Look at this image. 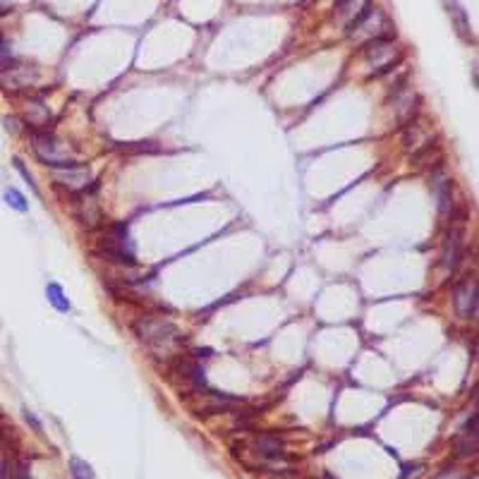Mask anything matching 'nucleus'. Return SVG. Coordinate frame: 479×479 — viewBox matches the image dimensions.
I'll list each match as a JSON object with an SVG mask.
<instances>
[{
	"label": "nucleus",
	"mask_w": 479,
	"mask_h": 479,
	"mask_svg": "<svg viewBox=\"0 0 479 479\" xmlns=\"http://www.w3.org/2000/svg\"><path fill=\"white\" fill-rule=\"evenodd\" d=\"M46 295H48V302L56 307L58 312H70V310H72L70 300L65 298L63 288L58 285V283H48V288H46Z\"/></svg>",
	"instance_id": "obj_15"
},
{
	"label": "nucleus",
	"mask_w": 479,
	"mask_h": 479,
	"mask_svg": "<svg viewBox=\"0 0 479 479\" xmlns=\"http://www.w3.org/2000/svg\"><path fill=\"white\" fill-rule=\"evenodd\" d=\"M347 34L352 38H357V41L369 43L374 38H389L391 34H396V31H393V27L389 24V19H386L381 10L369 8L355 24H352V27H347Z\"/></svg>",
	"instance_id": "obj_3"
},
{
	"label": "nucleus",
	"mask_w": 479,
	"mask_h": 479,
	"mask_svg": "<svg viewBox=\"0 0 479 479\" xmlns=\"http://www.w3.org/2000/svg\"><path fill=\"white\" fill-rule=\"evenodd\" d=\"M38 80L36 68H29V65H10V68L0 70V87L5 91H24L29 87H34Z\"/></svg>",
	"instance_id": "obj_5"
},
{
	"label": "nucleus",
	"mask_w": 479,
	"mask_h": 479,
	"mask_svg": "<svg viewBox=\"0 0 479 479\" xmlns=\"http://www.w3.org/2000/svg\"><path fill=\"white\" fill-rule=\"evenodd\" d=\"M0 429H3V415H0Z\"/></svg>",
	"instance_id": "obj_23"
},
{
	"label": "nucleus",
	"mask_w": 479,
	"mask_h": 479,
	"mask_svg": "<svg viewBox=\"0 0 479 479\" xmlns=\"http://www.w3.org/2000/svg\"><path fill=\"white\" fill-rule=\"evenodd\" d=\"M5 204L12 206L15 211H22V214L29 211V204H27V199H24V194L17 192V189H12V187L5 189Z\"/></svg>",
	"instance_id": "obj_18"
},
{
	"label": "nucleus",
	"mask_w": 479,
	"mask_h": 479,
	"mask_svg": "<svg viewBox=\"0 0 479 479\" xmlns=\"http://www.w3.org/2000/svg\"><path fill=\"white\" fill-rule=\"evenodd\" d=\"M12 65V48L5 38H0V70L10 68Z\"/></svg>",
	"instance_id": "obj_19"
},
{
	"label": "nucleus",
	"mask_w": 479,
	"mask_h": 479,
	"mask_svg": "<svg viewBox=\"0 0 479 479\" xmlns=\"http://www.w3.org/2000/svg\"><path fill=\"white\" fill-rule=\"evenodd\" d=\"M53 175L63 187L72 189V192H82V189H87L89 180H91L89 166H82V163H70V166L53 168Z\"/></svg>",
	"instance_id": "obj_6"
},
{
	"label": "nucleus",
	"mask_w": 479,
	"mask_h": 479,
	"mask_svg": "<svg viewBox=\"0 0 479 479\" xmlns=\"http://www.w3.org/2000/svg\"><path fill=\"white\" fill-rule=\"evenodd\" d=\"M338 15L345 19V27H352L367 10L372 8V0H336Z\"/></svg>",
	"instance_id": "obj_11"
},
{
	"label": "nucleus",
	"mask_w": 479,
	"mask_h": 479,
	"mask_svg": "<svg viewBox=\"0 0 479 479\" xmlns=\"http://www.w3.org/2000/svg\"><path fill=\"white\" fill-rule=\"evenodd\" d=\"M460 259H463V231L460 228H456V231H451L448 242H446L443 266L451 268V271H456L458 264H460Z\"/></svg>",
	"instance_id": "obj_10"
},
{
	"label": "nucleus",
	"mask_w": 479,
	"mask_h": 479,
	"mask_svg": "<svg viewBox=\"0 0 479 479\" xmlns=\"http://www.w3.org/2000/svg\"><path fill=\"white\" fill-rule=\"evenodd\" d=\"M415 103H417L415 91H412L408 84H398L396 94H393V110H396L400 122H408L410 117L415 115V108H417Z\"/></svg>",
	"instance_id": "obj_8"
},
{
	"label": "nucleus",
	"mask_w": 479,
	"mask_h": 479,
	"mask_svg": "<svg viewBox=\"0 0 479 479\" xmlns=\"http://www.w3.org/2000/svg\"><path fill=\"white\" fill-rule=\"evenodd\" d=\"M98 219H101V214H98V209H96V204L91 199H87L82 204V211H80V221L84 223L87 228H94L96 223H98Z\"/></svg>",
	"instance_id": "obj_17"
},
{
	"label": "nucleus",
	"mask_w": 479,
	"mask_h": 479,
	"mask_svg": "<svg viewBox=\"0 0 479 479\" xmlns=\"http://www.w3.org/2000/svg\"><path fill=\"white\" fill-rule=\"evenodd\" d=\"M364 60L369 68H374V77H379L393 70V65L400 60V51L393 46L391 38H374L364 43Z\"/></svg>",
	"instance_id": "obj_4"
},
{
	"label": "nucleus",
	"mask_w": 479,
	"mask_h": 479,
	"mask_svg": "<svg viewBox=\"0 0 479 479\" xmlns=\"http://www.w3.org/2000/svg\"><path fill=\"white\" fill-rule=\"evenodd\" d=\"M24 120H27L34 130H38V127H46V125H48L51 113L41 101H27V106H24Z\"/></svg>",
	"instance_id": "obj_14"
},
{
	"label": "nucleus",
	"mask_w": 479,
	"mask_h": 479,
	"mask_svg": "<svg viewBox=\"0 0 479 479\" xmlns=\"http://www.w3.org/2000/svg\"><path fill=\"white\" fill-rule=\"evenodd\" d=\"M434 479H468L465 477V472H460V470H443V472H438V475L434 477Z\"/></svg>",
	"instance_id": "obj_21"
},
{
	"label": "nucleus",
	"mask_w": 479,
	"mask_h": 479,
	"mask_svg": "<svg viewBox=\"0 0 479 479\" xmlns=\"http://www.w3.org/2000/svg\"><path fill=\"white\" fill-rule=\"evenodd\" d=\"M446 8H448V15L453 19V24L458 27V34H460L463 38H468V41H472V27L468 22V15H465L463 5L458 3V0H443Z\"/></svg>",
	"instance_id": "obj_13"
},
{
	"label": "nucleus",
	"mask_w": 479,
	"mask_h": 479,
	"mask_svg": "<svg viewBox=\"0 0 479 479\" xmlns=\"http://www.w3.org/2000/svg\"><path fill=\"white\" fill-rule=\"evenodd\" d=\"M31 147H34L38 159L51 168H60V166H70V163H77L75 154H72V151L65 147L60 140H56V137L48 135V132H38V130H34V132H31Z\"/></svg>",
	"instance_id": "obj_2"
},
{
	"label": "nucleus",
	"mask_w": 479,
	"mask_h": 479,
	"mask_svg": "<svg viewBox=\"0 0 479 479\" xmlns=\"http://www.w3.org/2000/svg\"><path fill=\"white\" fill-rule=\"evenodd\" d=\"M456 453L460 458H470L477 453V415L470 417L468 426L456 438Z\"/></svg>",
	"instance_id": "obj_9"
},
{
	"label": "nucleus",
	"mask_w": 479,
	"mask_h": 479,
	"mask_svg": "<svg viewBox=\"0 0 479 479\" xmlns=\"http://www.w3.org/2000/svg\"><path fill=\"white\" fill-rule=\"evenodd\" d=\"M70 470H72V477H75V479H96L94 470H91V465L87 460H82V458H72Z\"/></svg>",
	"instance_id": "obj_16"
},
{
	"label": "nucleus",
	"mask_w": 479,
	"mask_h": 479,
	"mask_svg": "<svg viewBox=\"0 0 479 479\" xmlns=\"http://www.w3.org/2000/svg\"><path fill=\"white\" fill-rule=\"evenodd\" d=\"M15 168L19 170V173H22V178H24V180H27V182H29V187H31V189H34V192L38 194V187H36V182H34V178H31V173H29V170H27V168H24V163H22V159H15Z\"/></svg>",
	"instance_id": "obj_20"
},
{
	"label": "nucleus",
	"mask_w": 479,
	"mask_h": 479,
	"mask_svg": "<svg viewBox=\"0 0 479 479\" xmlns=\"http://www.w3.org/2000/svg\"><path fill=\"white\" fill-rule=\"evenodd\" d=\"M135 329L156 357H170L180 343V331L166 319H142Z\"/></svg>",
	"instance_id": "obj_1"
},
{
	"label": "nucleus",
	"mask_w": 479,
	"mask_h": 479,
	"mask_svg": "<svg viewBox=\"0 0 479 479\" xmlns=\"http://www.w3.org/2000/svg\"><path fill=\"white\" fill-rule=\"evenodd\" d=\"M431 189H434V194L438 199V211L448 214V209H451V182H448V178H446L443 170H436V173L431 175Z\"/></svg>",
	"instance_id": "obj_12"
},
{
	"label": "nucleus",
	"mask_w": 479,
	"mask_h": 479,
	"mask_svg": "<svg viewBox=\"0 0 479 479\" xmlns=\"http://www.w3.org/2000/svg\"><path fill=\"white\" fill-rule=\"evenodd\" d=\"M456 310L463 319L477 317V283L475 280H463L456 288Z\"/></svg>",
	"instance_id": "obj_7"
},
{
	"label": "nucleus",
	"mask_w": 479,
	"mask_h": 479,
	"mask_svg": "<svg viewBox=\"0 0 479 479\" xmlns=\"http://www.w3.org/2000/svg\"><path fill=\"white\" fill-rule=\"evenodd\" d=\"M419 475H422V465L415 463V465H408V468H405L403 479H415V477H419Z\"/></svg>",
	"instance_id": "obj_22"
}]
</instances>
